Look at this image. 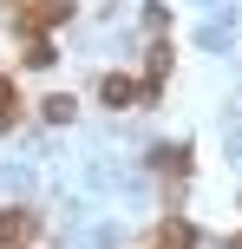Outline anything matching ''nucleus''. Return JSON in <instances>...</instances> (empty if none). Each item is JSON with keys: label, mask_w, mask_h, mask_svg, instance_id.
<instances>
[{"label": "nucleus", "mask_w": 242, "mask_h": 249, "mask_svg": "<svg viewBox=\"0 0 242 249\" xmlns=\"http://www.w3.org/2000/svg\"><path fill=\"white\" fill-rule=\"evenodd\" d=\"M20 118V92H13V79H0V124Z\"/></svg>", "instance_id": "obj_1"}]
</instances>
